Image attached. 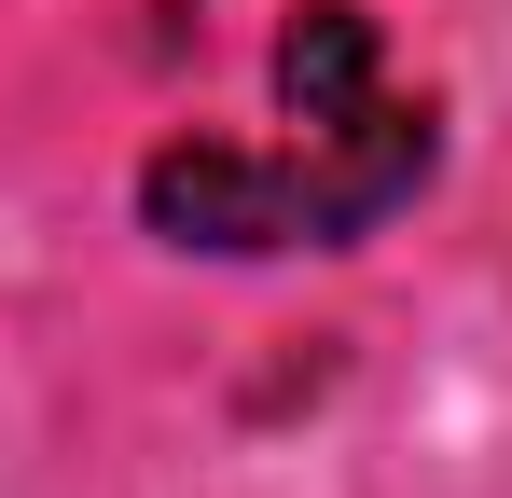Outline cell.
<instances>
[{
    "instance_id": "cell-1",
    "label": "cell",
    "mask_w": 512,
    "mask_h": 498,
    "mask_svg": "<svg viewBox=\"0 0 512 498\" xmlns=\"http://www.w3.org/2000/svg\"><path fill=\"white\" fill-rule=\"evenodd\" d=\"M429 180V111L374 97L346 125H305L291 153H236V139H167L139 166V222L167 249L250 263V249H346L374 236L402 194Z\"/></svg>"
},
{
    "instance_id": "cell-2",
    "label": "cell",
    "mask_w": 512,
    "mask_h": 498,
    "mask_svg": "<svg viewBox=\"0 0 512 498\" xmlns=\"http://www.w3.org/2000/svg\"><path fill=\"white\" fill-rule=\"evenodd\" d=\"M388 83H374V14L360 0H305L291 28H277V111L291 125H346V111H374Z\"/></svg>"
}]
</instances>
